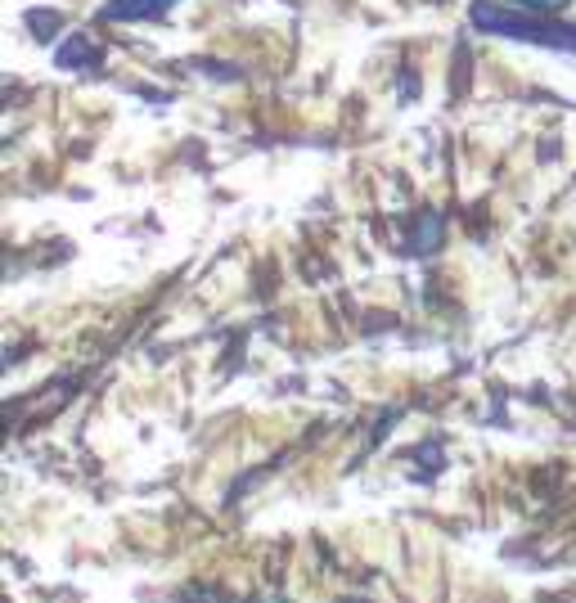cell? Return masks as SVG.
Wrapping results in <instances>:
<instances>
[{
	"mask_svg": "<svg viewBox=\"0 0 576 603\" xmlns=\"http://www.w3.org/2000/svg\"><path fill=\"white\" fill-rule=\"evenodd\" d=\"M473 27L491 36H513V41H531V45H549V50H576V27L567 23H545L536 14H513V9H495L486 0L473 5Z\"/></svg>",
	"mask_w": 576,
	"mask_h": 603,
	"instance_id": "6da1fadb",
	"label": "cell"
},
{
	"mask_svg": "<svg viewBox=\"0 0 576 603\" xmlns=\"http://www.w3.org/2000/svg\"><path fill=\"white\" fill-rule=\"evenodd\" d=\"M171 5H180V0H108V5L99 9V18H104V23H140V18L167 14Z\"/></svg>",
	"mask_w": 576,
	"mask_h": 603,
	"instance_id": "7a4b0ae2",
	"label": "cell"
},
{
	"mask_svg": "<svg viewBox=\"0 0 576 603\" xmlns=\"http://www.w3.org/2000/svg\"><path fill=\"white\" fill-rule=\"evenodd\" d=\"M59 63H63V68H90V63H95V50H90V45L77 36V41H68L59 50Z\"/></svg>",
	"mask_w": 576,
	"mask_h": 603,
	"instance_id": "3957f363",
	"label": "cell"
},
{
	"mask_svg": "<svg viewBox=\"0 0 576 603\" xmlns=\"http://www.w3.org/2000/svg\"><path fill=\"white\" fill-rule=\"evenodd\" d=\"M522 5H531V9H563L567 0H522Z\"/></svg>",
	"mask_w": 576,
	"mask_h": 603,
	"instance_id": "277c9868",
	"label": "cell"
}]
</instances>
